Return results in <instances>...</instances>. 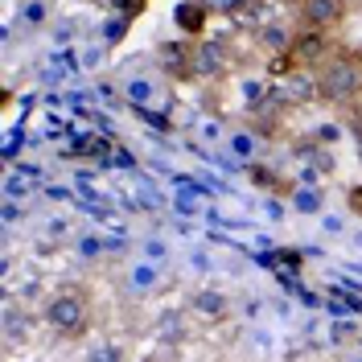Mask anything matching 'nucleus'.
I'll list each match as a JSON object with an SVG mask.
<instances>
[{
    "label": "nucleus",
    "mask_w": 362,
    "mask_h": 362,
    "mask_svg": "<svg viewBox=\"0 0 362 362\" xmlns=\"http://www.w3.org/2000/svg\"><path fill=\"white\" fill-rule=\"evenodd\" d=\"M313 87H317V99H325L334 107H354L362 95V54H350V49L338 45L313 70Z\"/></svg>",
    "instance_id": "obj_1"
},
{
    "label": "nucleus",
    "mask_w": 362,
    "mask_h": 362,
    "mask_svg": "<svg viewBox=\"0 0 362 362\" xmlns=\"http://www.w3.org/2000/svg\"><path fill=\"white\" fill-rule=\"evenodd\" d=\"M42 321L66 341L87 338V329H90V300H87V293L74 288V284L58 288V293H49V300L42 305Z\"/></svg>",
    "instance_id": "obj_2"
},
{
    "label": "nucleus",
    "mask_w": 362,
    "mask_h": 362,
    "mask_svg": "<svg viewBox=\"0 0 362 362\" xmlns=\"http://www.w3.org/2000/svg\"><path fill=\"white\" fill-rule=\"evenodd\" d=\"M341 21H346V0H300L296 4V29L334 33Z\"/></svg>",
    "instance_id": "obj_3"
},
{
    "label": "nucleus",
    "mask_w": 362,
    "mask_h": 362,
    "mask_svg": "<svg viewBox=\"0 0 362 362\" xmlns=\"http://www.w3.org/2000/svg\"><path fill=\"white\" fill-rule=\"evenodd\" d=\"M223 70H226L223 45H214V42L189 45V78H218Z\"/></svg>",
    "instance_id": "obj_4"
},
{
    "label": "nucleus",
    "mask_w": 362,
    "mask_h": 362,
    "mask_svg": "<svg viewBox=\"0 0 362 362\" xmlns=\"http://www.w3.org/2000/svg\"><path fill=\"white\" fill-rule=\"evenodd\" d=\"M173 17H177V29H181V33H189V37H202L206 29H210L214 8H210V0H181Z\"/></svg>",
    "instance_id": "obj_5"
},
{
    "label": "nucleus",
    "mask_w": 362,
    "mask_h": 362,
    "mask_svg": "<svg viewBox=\"0 0 362 362\" xmlns=\"http://www.w3.org/2000/svg\"><path fill=\"white\" fill-rule=\"evenodd\" d=\"M194 309H198L206 321H218V317H226V296H218V293H198V296H194Z\"/></svg>",
    "instance_id": "obj_6"
},
{
    "label": "nucleus",
    "mask_w": 362,
    "mask_h": 362,
    "mask_svg": "<svg viewBox=\"0 0 362 362\" xmlns=\"http://www.w3.org/2000/svg\"><path fill=\"white\" fill-rule=\"evenodd\" d=\"M346 206H350V210H354V214L362 218V185H354V189L346 194Z\"/></svg>",
    "instance_id": "obj_7"
},
{
    "label": "nucleus",
    "mask_w": 362,
    "mask_h": 362,
    "mask_svg": "<svg viewBox=\"0 0 362 362\" xmlns=\"http://www.w3.org/2000/svg\"><path fill=\"white\" fill-rule=\"evenodd\" d=\"M350 128H354V136H358V153H362V107L350 112Z\"/></svg>",
    "instance_id": "obj_8"
},
{
    "label": "nucleus",
    "mask_w": 362,
    "mask_h": 362,
    "mask_svg": "<svg viewBox=\"0 0 362 362\" xmlns=\"http://www.w3.org/2000/svg\"><path fill=\"white\" fill-rule=\"evenodd\" d=\"M243 0H210V8H239Z\"/></svg>",
    "instance_id": "obj_9"
},
{
    "label": "nucleus",
    "mask_w": 362,
    "mask_h": 362,
    "mask_svg": "<svg viewBox=\"0 0 362 362\" xmlns=\"http://www.w3.org/2000/svg\"><path fill=\"white\" fill-rule=\"evenodd\" d=\"M358 4H362V0H358Z\"/></svg>",
    "instance_id": "obj_10"
}]
</instances>
